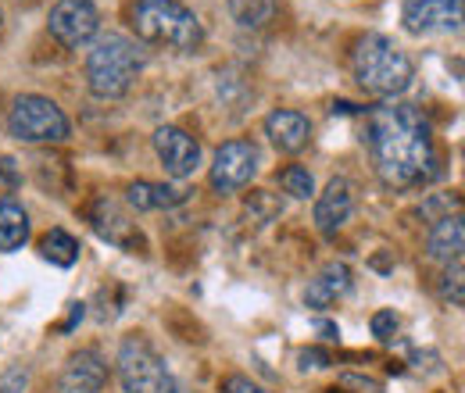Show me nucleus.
<instances>
[{
    "instance_id": "obj_12",
    "label": "nucleus",
    "mask_w": 465,
    "mask_h": 393,
    "mask_svg": "<svg viewBox=\"0 0 465 393\" xmlns=\"http://www.w3.org/2000/svg\"><path fill=\"white\" fill-rule=\"evenodd\" d=\"M90 225L97 229V236H104L108 243H115L122 251H143V236H140L136 222H129V215L108 197H101L90 208Z\"/></svg>"
},
{
    "instance_id": "obj_1",
    "label": "nucleus",
    "mask_w": 465,
    "mask_h": 393,
    "mask_svg": "<svg viewBox=\"0 0 465 393\" xmlns=\"http://www.w3.org/2000/svg\"><path fill=\"white\" fill-rule=\"evenodd\" d=\"M376 175L391 190H415L440 175L433 129L426 114L411 104H387L369 114L365 133Z\"/></svg>"
},
{
    "instance_id": "obj_20",
    "label": "nucleus",
    "mask_w": 465,
    "mask_h": 393,
    "mask_svg": "<svg viewBox=\"0 0 465 393\" xmlns=\"http://www.w3.org/2000/svg\"><path fill=\"white\" fill-rule=\"evenodd\" d=\"M40 254H44L51 265H58V269H72V265L79 261V240H75L72 232H64V229H51V232H44V240H40Z\"/></svg>"
},
{
    "instance_id": "obj_21",
    "label": "nucleus",
    "mask_w": 465,
    "mask_h": 393,
    "mask_svg": "<svg viewBox=\"0 0 465 393\" xmlns=\"http://www.w3.org/2000/svg\"><path fill=\"white\" fill-rule=\"evenodd\" d=\"M437 290H440V300H444V304H451V308H462V304H465L462 261H451V265H444V272H440V282H437Z\"/></svg>"
},
{
    "instance_id": "obj_25",
    "label": "nucleus",
    "mask_w": 465,
    "mask_h": 393,
    "mask_svg": "<svg viewBox=\"0 0 465 393\" xmlns=\"http://www.w3.org/2000/svg\"><path fill=\"white\" fill-rule=\"evenodd\" d=\"M223 393H269L262 383L247 379V376H226L223 379Z\"/></svg>"
},
{
    "instance_id": "obj_8",
    "label": "nucleus",
    "mask_w": 465,
    "mask_h": 393,
    "mask_svg": "<svg viewBox=\"0 0 465 393\" xmlns=\"http://www.w3.org/2000/svg\"><path fill=\"white\" fill-rule=\"evenodd\" d=\"M258 147L251 140H226L219 151H215V162H212V190L219 193H236L243 190L254 175H258Z\"/></svg>"
},
{
    "instance_id": "obj_17",
    "label": "nucleus",
    "mask_w": 465,
    "mask_h": 393,
    "mask_svg": "<svg viewBox=\"0 0 465 393\" xmlns=\"http://www.w3.org/2000/svg\"><path fill=\"white\" fill-rule=\"evenodd\" d=\"M190 193L183 186H165V182H151V179H136L125 190V201L133 211H169L175 204H183Z\"/></svg>"
},
{
    "instance_id": "obj_19",
    "label": "nucleus",
    "mask_w": 465,
    "mask_h": 393,
    "mask_svg": "<svg viewBox=\"0 0 465 393\" xmlns=\"http://www.w3.org/2000/svg\"><path fill=\"white\" fill-rule=\"evenodd\" d=\"M280 11V0H230V18L240 29H265Z\"/></svg>"
},
{
    "instance_id": "obj_18",
    "label": "nucleus",
    "mask_w": 465,
    "mask_h": 393,
    "mask_svg": "<svg viewBox=\"0 0 465 393\" xmlns=\"http://www.w3.org/2000/svg\"><path fill=\"white\" fill-rule=\"evenodd\" d=\"M29 240V215L15 197H0V251L15 254Z\"/></svg>"
},
{
    "instance_id": "obj_2",
    "label": "nucleus",
    "mask_w": 465,
    "mask_h": 393,
    "mask_svg": "<svg viewBox=\"0 0 465 393\" xmlns=\"http://www.w3.org/2000/svg\"><path fill=\"white\" fill-rule=\"evenodd\" d=\"M143 51L136 40L129 36H118V33H108V36H97L90 54H86V86L97 101H122L136 75L143 72Z\"/></svg>"
},
{
    "instance_id": "obj_5",
    "label": "nucleus",
    "mask_w": 465,
    "mask_h": 393,
    "mask_svg": "<svg viewBox=\"0 0 465 393\" xmlns=\"http://www.w3.org/2000/svg\"><path fill=\"white\" fill-rule=\"evenodd\" d=\"M118 383L125 393H183L179 379L169 372L165 358L151 347V339L125 337L115 358Z\"/></svg>"
},
{
    "instance_id": "obj_3",
    "label": "nucleus",
    "mask_w": 465,
    "mask_h": 393,
    "mask_svg": "<svg viewBox=\"0 0 465 393\" xmlns=\"http://www.w3.org/2000/svg\"><path fill=\"white\" fill-rule=\"evenodd\" d=\"M354 79L372 97H401L415 79V68L391 36L369 33L354 47Z\"/></svg>"
},
{
    "instance_id": "obj_28",
    "label": "nucleus",
    "mask_w": 465,
    "mask_h": 393,
    "mask_svg": "<svg viewBox=\"0 0 465 393\" xmlns=\"http://www.w3.org/2000/svg\"><path fill=\"white\" fill-rule=\"evenodd\" d=\"M79 319H83V304H72V315H68V322H64V326H61V329H64V333H68V329H72V326H75V322H79Z\"/></svg>"
},
{
    "instance_id": "obj_27",
    "label": "nucleus",
    "mask_w": 465,
    "mask_h": 393,
    "mask_svg": "<svg viewBox=\"0 0 465 393\" xmlns=\"http://www.w3.org/2000/svg\"><path fill=\"white\" fill-rule=\"evenodd\" d=\"M25 379H29V376H25L22 368H18V372H11V376H7V383L0 387V393H22V387H25Z\"/></svg>"
},
{
    "instance_id": "obj_15",
    "label": "nucleus",
    "mask_w": 465,
    "mask_h": 393,
    "mask_svg": "<svg viewBox=\"0 0 465 393\" xmlns=\"http://www.w3.org/2000/svg\"><path fill=\"white\" fill-rule=\"evenodd\" d=\"M351 269L344 261H330V265H322L319 269V276L308 282V290H304V304L308 308H315V311H326V308H333L341 297H348L351 293Z\"/></svg>"
},
{
    "instance_id": "obj_10",
    "label": "nucleus",
    "mask_w": 465,
    "mask_h": 393,
    "mask_svg": "<svg viewBox=\"0 0 465 393\" xmlns=\"http://www.w3.org/2000/svg\"><path fill=\"white\" fill-rule=\"evenodd\" d=\"M154 154H158V162L165 165V172L173 175V179H190L197 165H201V143L186 133V129H179V125H162V129H154Z\"/></svg>"
},
{
    "instance_id": "obj_4",
    "label": "nucleus",
    "mask_w": 465,
    "mask_h": 393,
    "mask_svg": "<svg viewBox=\"0 0 465 393\" xmlns=\"http://www.w3.org/2000/svg\"><path fill=\"white\" fill-rule=\"evenodd\" d=\"M129 18H133V33L154 47L197 51L204 40L201 18L183 0H136Z\"/></svg>"
},
{
    "instance_id": "obj_6",
    "label": "nucleus",
    "mask_w": 465,
    "mask_h": 393,
    "mask_svg": "<svg viewBox=\"0 0 465 393\" xmlns=\"http://www.w3.org/2000/svg\"><path fill=\"white\" fill-rule=\"evenodd\" d=\"M7 133L22 143H61L68 140V118L51 97L22 93L7 112Z\"/></svg>"
},
{
    "instance_id": "obj_23",
    "label": "nucleus",
    "mask_w": 465,
    "mask_h": 393,
    "mask_svg": "<svg viewBox=\"0 0 465 393\" xmlns=\"http://www.w3.org/2000/svg\"><path fill=\"white\" fill-rule=\"evenodd\" d=\"M459 204H462L459 197H451V201H448V197H433V201H426V204H422L419 219H422V222L433 225V222H440V219H448V215H451V208L459 211Z\"/></svg>"
},
{
    "instance_id": "obj_16",
    "label": "nucleus",
    "mask_w": 465,
    "mask_h": 393,
    "mask_svg": "<svg viewBox=\"0 0 465 393\" xmlns=\"http://www.w3.org/2000/svg\"><path fill=\"white\" fill-rule=\"evenodd\" d=\"M426 251L433 261L440 265H451V261H462V251H465V225L462 215H448L440 222L430 225V236H426Z\"/></svg>"
},
{
    "instance_id": "obj_13",
    "label": "nucleus",
    "mask_w": 465,
    "mask_h": 393,
    "mask_svg": "<svg viewBox=\"0 0 465 393\" xmlns=\"http://www.w3.org/2000/svg\"><path fill=\"white\" fill-rule=\"evenodd\" d=\"M351 211H354V190H351V182L344 175H337V179H330L326 182V190L315 197V211H312V222L319 232H337L341 225L351 219Z\"/></svg>"
},
{
    "instance_id": "obj_7",
    "label": "nucleus",
    "mask_w": 465,
    "mask_h": 393,
    "mask_svg": "<svg viewBox=\"0 0 465 393\" xmlns=\"http://www.w3.org/2000/svg\"><path fill=\"white\" fill-rule=\"evenodd\" d=\"M47 29L61 47L79 51V47H86L101 36V11H97L94 0H58L51 7Z\"/></svg>"
},
{
    "instance_id": "obj_14",
    "label": "nucleus",
    "mask_w": 465,
    "mask_h": 393,
    "mask_svg": "<svg viewBox=\"0 0 465 393\" xmlns=\"http://www.w3.org/2000/svg\"><path fill=\"white\" fill-rule=\"evenodd\" d=\"M265 136L272 140L276 151L301 154L308 147V140H312V122H308V114L293 112V108H280V112H272L265 118Z\"/></svg>"
},
{
    "instance_id": "obj_9",
    "label": "nucleus",
    "mask_w": 465,
    "mask_h": 393,
    "mask_svg": "<svg viewBox=\"0 0 465 393\" xmlns=\"http://www.w3.org/2000/svg\"><path fill=\"white\" fill-rule=\"evenodd\" d=\"M401 22L411 36L459 33L462 29V0H405Z\"/></svg>"
},
{
    "instance_id": "obj_22",
    "label": "nucleus",
    "mask_w": 465,
    "mask_h": 393,
    "mask_svg": "<svg viewBox=\"0 0 465 393\" xmlns=\"http://www.w3.org/2000/svg\"><path fill=\"white\" fill-rule=\"evenodd\" d=\"M280 186H283L291 197H297V201H308V197L315 193V179H312V172L301 169V165H291V169L280 172Z\"/></svg>"
},
{
    "instance_id": "obj_11",
    "label": "nucleus",
    "mask_w": 465,
    "mask_h": 393,
    "mask_svg": "<svg viewBox=\"0 0 465 393\" xmlns=\"http://www.w3.org/2000/svg\"><path fill=\"white\" fill-rule=\"evenodd\" d=\"M108 383V365L94 347L75 350L58 376V393H101Z\"/></svg>"
},
{
    "instance_id": "obj_26",
    "label": "nucleus",
    "mask_w": 465,
    "mask_h": 393,
    "mask_svg": "<svg viewBox=\"0 0 465 393\" xmlns=\"http://www.w3.org/2000/svg\"><path fill=\"white\" fill-rule=\"evenodd\" d=\"M297 361H301V368H330V354L326 350H301L297 354Z\"/></svg>"
},
{
    "instance_id": "obj_24",
    "label": "nucleus",
    "mask_w": 465,
    "mask_h": 393,
    "mask_svg": "<svg viewBox=\"0 0 465 393\" xmlns=\"http://www.w3.org/2000/svg\"><path fill=\"white\" fill-rule=\"evenodd\" d=\"M369 326H372V337L383 339V343H387V339H394V333H398V326H401V319H398V315H394V311L387 308V311H376Z\"/></svg>"
}]
</instances>
